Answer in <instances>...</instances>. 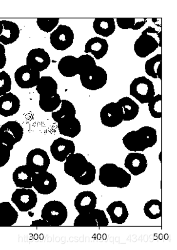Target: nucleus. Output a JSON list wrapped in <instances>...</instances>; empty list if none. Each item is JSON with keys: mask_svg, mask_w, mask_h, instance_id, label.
<instances>
[{"mask_svg": "<svg viewBox=\"0 0 177 250\" xmlns=\"http://www.w3.org/2000/svg\"><path fill=\"white\" fill-rule=\"evenodd\" d=\"M99 181L106 187L124 188L131 182V175L115 164L107 163L99 170Z\"/></svg>", "mask_w": 177, "mask_h": 250, "instance_id": "obj_1", "label": "nucleus"}, {"mask_svg": "<svg viewBox=\"0 0 177 250\" xmlns=\"http://www.w3.org/2000/svg\"><path fill=\"white\" fill-rule=\"evenodd\" d=\"M90 213L96 217L97 227H106V226H109V219H108L104 211L96 208Z\"/></svg>", "mask_w": 177, "mask_h": 250, "instance_id": "obj_42", "label": "nucleus"}, {"mask_svg": "<svg viewBox=\"0 0 177 250\" xmlns=\"http://www.w3.org/2000/svg\"><path fill=\"white\" fill-rule=\"evenodd\" d=\"M142 33L149 34L152 36L158 42L159 47H161V31H157L155 28L148 27L144 30Z\"/></svg>", "mask_w": 177, "mask_h": 250, "instance_id": "obj_45", "label": "nucleus"}, {"mask_svg": "<svg viewBox=\"0 0 177 250\" xmlns=\"http://www.w3.org/2000/svg\"><path fill=\"white\" fill-rule=\"evenodd\" d=\"M51 116L54 121L58 123L62 118L66 117V116L75 117L76 109L70 101L61 100V108L57 111L52 112Z\"/></svg>", "mask_w": 177, "mask_h": 250, "instance_id": "obj_30", "label": "nucleus"}, {"mask_svg": "<svg viewBox=\"0 0 177 250\" xmlns=\"http://www.w3.org/2000/svg\"><path fill=\"white\" fill-rule=\"evenodd\" d=\"M52 46L56 50L64 51L71 46L74 42V32L71 27L59 25L50 36Z\"/></svg>", "mask_w": 177, "mask_h": 250, "instance_id": "obj_4", "label": "nucleus"}, {"mask_svg": "<svg viewBox=\"0 0 177 250\" xmlns=\"http://www.w3.org/2000/svg\"><path fill=\"white\" fill-rule=\"evenodd\" d=\"M93 28L97 34L107 38L116 31L115 20L113 18H96L93 23Z\"/></svg>", "mask_w": 177, "mask_h": 250, "instance_id": "obj_27", "label": "nucleus"}, {"mask_svg": "<svg viewBox=\"0 0 177 250\" xmlns=\"http://www.w3.org/2000/svg\"><path fill=\"white\" fill-rule=\"evenodd\" d=\"M96 177V167L88 162L85 172L79 178L75 180L79 185L86 186L94 182Z\"/></svg>", "mask_w": 177, "mask_h": 250, "instance_id": "obj_36", "label": "nucleus"}, {"mask_svg": "<svg viewBox=\"0 0 177 250\" xmlns=\"http://www.w3.org/2000/svg\"><path fill=\"white\" fill-rule=\"evenodd\" d=\"M58 124V130L62 135L75 138L81 132V124L76 117L66 116L62 118Z\"/></svg>", "mask_w": 177, "mask_h": 250, "instance_id": "obj_18", "label": "nucleus"}, {"mask_svg": "<svg viewBox=\"0 0 177 250\" xmlns=\"http://www.w3.org/2000/svg\"><path fill=\"white\" fill-rule=\"evenodd\" d=\"M129 93L141 104H146L155 96L154 85L145 77H138L132 82Z\"/></svg>", "mask_w": 177, "mask_h": 250, "instance_id": "obj_3", "label": "nucleus"}, {"mask_svg": "<svg viewBox=\"0 0 177 250\" xmlns=\"http://www.w3.org/2000/svg\"><path fill=\"white\" fill-rule=\"evenodd\" d=\"M58 83L51 77H40L36 90L42 98H50L57 94Z\"/></svg>", "mask_w": 177, "mask_h": 250, "instance_id": "obj_26", "label": "nucleus"}, {"mask_svg": "<svg viewBox=\"0 0 177 250\" xmlns=\"http://www.w3.org/2000/svg\"><path fill=\"white\" fill-rule=\"evenodd\" d=\"M12 87V80L5 71L0 72V96L10 92Z\"/></svg>", "mask_w": 177, "mask_h": 250, "instance_id": "obj_41", "label": "nucleus"}, {"mask_svg": "<svg viewBox=\"0 0 177 250\" xmlns=\"http://www.w3.org/2000/svg\"><path fill=\"white\" fill-rule=\"evenodd\" d=\"M61 100L59 94L50 98H39V106L40 109L47 113L55 111L61 105Z\"/></svg>", "mask_w": 177, "mask_h": 250, "instance_id": "obj_34", "label": "nucleus"}, {"mask_svg": "<svg viewBox=\"0 0 177 250\" xmlns=\"http://www.w3.org/2000/svg\"><path fill=\"white\" fill-rule=\"evenodd\" d=\"M108 214L112 223L123 224L128 218L129 212L126 204L122 201H116L109 205L107 208Z\"/></svg>", "mask_w": 177, "mask_h": 250, "instance_id": "obj_21", "label": "nucleus"}, {"mask_svg": "<svg viewBox=\"0 0 177 250\" xmlns=\"http://www.w3.org/2000/svg\"><path fill=\"white\" fill-rule=\"evenodd\" d=\"M32 185L36 190L42 195H49L56 190L57 180L50 172L44 171L36 173L32 176Z\"/></svg>", "mask_w": 177, "mask_h": 250, "instance_id": "obj_8", "label": "nucleus"}, {"mask_svg": "<svg viewBox=\"0 0 177 250\" xmlns=\"http://www.w3.org/2000/svg\"><path fill=\"white\" fill-rule=\"evenodd\" d=\"M0 142L5 144L8 147L12 150L14 146L17 144L14 136L11 135L8 131H0Z\"/></svg>", "mask_w": 177, "mask_h": 250, "instance_id": "obj_44", "label": "nucleus"}, {"mask_svg": "<svg viewBox=\"0 0 177 250\" xmlns=\"http://www.w3.org/2000/svg\"><path fill=\"white\" fill-rule=\"evenodd\" d=\"M118 103L121 106L124 113L123 121L129 122L137 117L139 114V106L133 99L129 97H125L119 99Z\"/></svg>", "mask_w": 177, "mask_h": 250, "instance_id": "obj_28", "label": "nucleus"}, {"mask_svg": "<svg viewBox=\"0 0 177 250\" xmlns=\"http://www.w3.org/2000/svg\"><path fill=\"white\" fill-rule=\"evenodd\" d=\"M6 62L5 48L4 45L0 43V70L5 67Z\"/></svg>", "mask_w": 177, "mask_h": 250, "instance_id": "obj_46", "label": "nucleus"}, {"mask_svg": "<svg viewBox=\"0 0 177 250\" xmlns=\"http://www.w3.org/2000/svg\"><path fill=\"white\" fill-rule=\"evenodd\" d=\"M26 165L34 173L47 171L50 166V158L46 150L35 148L28 154Z\"/></svg>", "mask_w": 177, "mask_h": 250, "instance_id": "obj_7", "label": "nucleus"}, {"mask_svg": "<svg viewBox=\"0 0 177 250\" xmlns=\"http://www.w3.org/2000/svg\"><path fill=\"white\" fill-rule=\"evenodd\" d=\"M161 100V95L157 94L153 97L152 100L148 103L150 115L156 119H159L162 117Z\"/></svg>", "mask_w": 177, "mask_h": 250, "instance_id": "obj_39", "label": "nucleus"}, {"mask_svg": "<svg viewBox=\"0 0 177 250\" xmlns=\"http://www.w3.org/2000/svg\"><path fill=\"white\" fill-rule=\"evenodd\" d=\"M88 163L85 156L79 153H74L67 157L64 166V172L76 180L85 172Z\"/></svg>", "mask_w": 177, "mask_h": 250, "instance_id": "obj_10", "label": "nucleus"}, {"mask_svg": "<svg viewBox=\"0 0 177 250\" xmlns=\"http://www.w3.org/2000/svg\"><path fill=\"white\" fill-rule=\"evenodd\" d=\"M51 63V58L48 53L44 49L37 48L32 49L28 53L27 57V65L30 68L42 72L49 67Z\"/></svg>", "mask_w": 177, "mask_h": 250, "instance_id": "obj_13", "label": "nucleus"}, {"mask_svg": "<svg viewBox=\"0 0 177 250\" xmlns=\"http://www.w3.org/2000/svg\"><path fill=\"white\" fill-rule=\"evenodd\" d=\"M41 218L46 221L51 227H59L68 218V210L62 202L53 200L44 205Z\"/></svg>", "mask_w": 177, "mask_h": 250, "instance_id": "obj_2", "label": "nucleus"}, {"mask_svg": "<svg viewBox=\"0 0 177 250\" xmlns=\"http://www.w3.org/2000/svg\"><path fill=\"white\" fill-rule=\"evenodd\" d=\"M145 141L148 148L152 147L157 142V130L153 127L143 126L138 130Z\"/></svg>", "mask_w": 177, "mask_h": 250, "instance_id": "obj_37", "label": "nucleus"}, {"mask_svg": "<svg viewBox=\"0 0 177 250\" xmlns=\"http://www.w3.org/2000/svg\"><path fill=\"white\" fill-rule=\"evenodd\" d=\"M76 150L74 142L70 140L58 138L54 141L51 146V153L56 161L64 162L70 154H74Z\"/></svg>", "mask_w": 177, "mask_h": 250, "instance_id": "obj_12", "label": "nucleus"}, {"mask_svg": "<svg viewBox=\"0 0 177 250\" xmlns=\"http://www.w3.org/2000/svg\"><path fill=\"white\" fill-rule=\"evenodd\" d=\"M116 21L120 29L139 30L146 24L147 19L118 18Z\"/></svg>", "mask_w": 177, "mask_h": 250, "instance_id": "obj_32", "label": "nucleus"}, {"mask_svg": "<svg viewBox=\"0 0 177 250\" xmlns=\"http://www.w3.org/2000/svg\"><path fill=\"white\" fill-rule=\"evenodd\" d=\"M97 198L91 191L79 193L75 200V207L79 214L90 213L96 208Z\"/></svg>", "mask_w": 177, "mask_h": 250, "instance_id": "obj_16", "label": "nucleus"}, {"mask_svg": "<svg viewBox=\"0 0 177 250\" xmlns=\"http://www.w3.org/2000/svg\"><path fill=\"white\" fill-rule=\"evenodd\" d=\"M31 226H37V227H40V226H42H42H46V227H49V226H49V224L46 221L42 219L32 222Z\"/></svg>", "mask_w": 177, "mask_h": 250, "instance_id": "obj_47", "label": "nucleus"}, {"mask_svg": "<svg viewBox=\"0 0 177 250\" xmlns=\"http://www.w3.org/2000/svg\"><path fill=\"white\" fill-rule=\"evenodd\" d=\"M162 204L158 200L153 199L146 202L144 205V212L149 219L155 220L159 219L162 214Z\"/></svg>", "mask_w": 177, "mask_h": 250, "instance_id": "obj_33", "label": "nucleus"}, {"mask_svg": "<svg viewBox=\"0 0 177 250\" xmlns=\"http://www.w3.org/2000/svg\"><path fill=\"white\" fill-rule=\"evenodd\" d=\"M159 47L158 42L152 36L142 33L135 43V53L138 57L144 58L148 57Z\"/></svg>", "mask_w": 177, "mask_h": 250, "instance_id": "obj_14", "label": "nucleus"}, {"mask_svg": "<svg viewBox=\"0 0 177 250\" xmlns=\"http://www.w3.org/2000/svg\"><path fill=\"white\" fill-rule=\"evenodd\" d=\"M20 107V101L16 95L8 93L0 96V115L9 117L18 113Z\"/></svg>", "mask_w": 177, "mask_h": 250, "instance_id": "obj_17", "label": "nucleus"}, {"mask_svg": "<svg viewBox=\"0 0 177 250\" xmlns=\"http://www.w3.org/2000/svg\"><path fill=\"white\" fill-rule=\"evenodd\" d=\"M3 25V32L0 36V43L3 45L12 44L20 36V29L17 23L8 21H1Z\"/></svg>", "mask_w": 177, "mask_h": 250, "instance_id": "obj_24", "label": "nucleus"}, {"mask_svg": "<svg viewBox=\"0 0 177 250\" xmlns=\"http://www.w3.org/2000/svg\"><path fill=\"white\" fill-rule=\"evenodd\" d=\"M107 78L106 71L98 66L89 74L79 77L82 86L90 90H97L104 87L106 85Z\"/></svg>", "mask_w": 177, "mask_h": 250, "instance_id": "obj_11", "label": "nucleus"}, {"mask_svg": "<svg viewBox=\"0 0 177 250\" xmlns=\"http://www.w3.org/2000/svg\"><path fill=\"white\" fill-rule=\"evenodd\" d=\"M40 79V72L30 68L27 64L20 66L15 73V80L21 89H31L36 87Z\"/></svg>", "mask_w": 177, "mask_h": 250, "instance_id": "obj_9", "label": "nucleus"}, {"mask_svg": "<svg viewBox=\"0 0 177 250\" xmlns=\"http://www.w3.org/2000/svg\"><path fill=\"white\" fill-rule=\"evenodd\" d=\"M122 142L129 151H144L148 148L143 138L138 130L131 131L123 137Z\"/></svg>", "mask_w": 177, "mask_h": 250, "instance_id": "obj_22", "label": "nucleus"}, {"mask_svg": "<svg viewBox=\"0 0 177 250\" xmlns=\"http://www.w3.org/2000/svg\"><path fill=\"white\" fill-rule=\"evenodd\" d=\"M3 25L1 21H0V36L1 35L2 32H3Z\"/></svg>", "mask_w": 177, "mask_h": 250, "instance_id": "obj_48", "label": "nucleus"}, {"mask_svg": "<svg viewBox=\"0 0 177 250\" xmlns=\"http://www.w3.org/2000/svg\"><path fill=\"white\" fill-rule=\"evenodd\" d=\"M58 70L62 76L73 77L79 74V60L73 56L61 58L58 63Z\"/></svg>", "mask_w": 177, "mask_h": 250, "instance_id": "obj_25", "label": "nucleus"}, {"mask_svg": "<svg viewBox=\"0 0 177 250\" xmlns=\"http://www.w3.org/2000/svg\"><path fill=\"white\" fill-rule=\"evenodd\" d=\"M0 131H5L9 132L11 135L14 136L17 143L22 139L23 135V128L19 122L16 121L8 122L2 125L0 128Z\"/></svg>", "mask_w": 177, "mask_h": 250, "instance_id": "obj_35", "label": "nucleus"}, {"mask_svg": "<svg viewBox=\"0 0 177 250\" xmlns=\"http://www.w3.org/2000/svg\"><path fill=\"white\" fill-rule=\"evenodd\" d=\"M19 214L10 202L0 203V227H10L18 219Z\"/></svg>", "mask_w": 177, "mask_h": 250, "instance_id": "obj_23", "label": "nucleus"}, {"mask_svg": "<svg viewBox=\"0 0 177 250\" xmlns=\"http://www.w3.org/2000/svg\"><path fill=\"white\" fill-rule=\"evenodd\" d=\"M124 166L133 175L139 176L145 172L148 167V161L144 154L131 152L125 159Z\"/></svg>", "mask_w": 177, "mask_h": 250, "instance_id": "obj_15", "label": "nucleus"}, {"mask_svg": "<svg viewBox=\"0 0 177 250\" xmlns=\"http://www.w3.org/2000/svg\"><path fill=\"white\" fill-rule=\"evenodd\" d=\"M109 44L106 40L95 37L88 40L85 46V53H91L96 60H100L107 55Z\"/></svg>", "mask_w": 177, "mask_h": 250, "instance_id": "obj_19", "label": "nucleus"}, {"mask_svg": "<svg viewBox=\"0 0 177 250\" xmlns=\"http://www.w3.org/2000/svg\"><path fill=\"white\" fill-rule=\"evenodd\" d=\"M161 55H157L146 61L144 68L148 76L161 80Z\"/></svg>", "mask_w": 177, "mask_h": 250, "instance_id": "obj_29", "label": "nucleus"}, {"mask_svg": "<svg viewBox=\"0 0 177 250\" xmlns=\"http://www.w3.org/2000/svg\"><path fill=\"white\" fill-rule=\"evenodd\" d=\"M35 174L27 165L21 166L13 173V181L17 187L31 189L33 187L32 176Z\"/></svg>", "mask_w": 177, "mask_h": 250, "instance_id": "obj_20", "label": "nucleus"}, {"mask_svg": "<svg viewBox=\"0 0 177 250\" xmlns=\"http://www.w3.org/2000/svg\"><path fill=\"white\" fill-rule=\"evenodd\" d=\"M79 60V77L85 76L89 74L97 68V64L94 58L89 55H81Z\"/></svg>", "mask_w": 177, "mask_h": 250, "instance_id": "obj_31", "label": "nucleus"}, {"mask_svg": "<svg viewBox=\"0 0 177 250\" xmlns=\"http://www.w3.org/2000/svg\"><path fill=\"white\" fill-rule=\"evenodd\" d=\"M12 201L20 212H29L36 206L38 196L32 189L19 188L12 194Z\"/></svg>", "mask_w": 177, "mask_h": 250, "instance_id": "obj_5", "label": "nucleus"}, {"mask_svg": "<svg viewBox=\"0 0 177 250\" xmlns=\"http://www.w3.org/2000/svg\"><path fill=\"white\" fill-rule=\"evenodd\" d=\"M11 150L7 146L0 142V167H3L9 161Z\"/></svg>", "mask_w": 177, "mask_h": 250, "instance_id": "obj_43", "label": "nucleus"}, {"mask_svg": "<svg viewBox=\"0 0 177 250\" xmlns=\"http://www.w3.org/2000/svg\"><path fill=\"white\" fill-rule=\"evenodd\" d=\"M75 227H97L96 217L91 213L79 214L75 220Z\"/></svg>", "mask_w": 177, "mask_h": 250, "instance_id": "obj_38", "label": "nucleus"}, {"mask_svg": "<svg viewBox=\"0 0 177 250\" xmlns=\"http://www.w3.org/2000/svg\"><path fill=\"white\" fill-rule=\"evenodd\" d=\"M100 116L101 124L105 126L114 128L122 124L124 113L118 102L111 103L102 107Z\"/></svg>", "mask_w": 177, "mask_h": 250, "instance_id": "obj_6", "label": "nucleus"}, {"mask_svg": "<svg viewBox=\"0 0 177 250\" xmlns=\"http://www.w3.org/2000/svg\"><path fill=\"white\" fill-rule=\"evenodd\" d=\"M59 18H38L37 19V23L41 31L47 33L51 32L55 29L59 23Z\"/></svg>", "mask_w": 177, "mask_h": 250, "instance_id": "obj_40", "label": "nucleus"}]
</instances>
